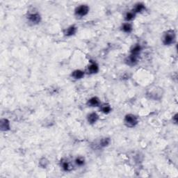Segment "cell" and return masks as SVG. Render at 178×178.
<instances>
[{"mask_svg": "<svg viewBox=\"0 0 178 178\" xmlns=\"http://www.w3.org/2000/svg\"><path fill=\"white\" fill-rule=\"evenodd\" d=\"M175 32L174 30L170 29L168 30L166 32V33L163 35L162 42L164 45H172L175 43Z\"/></svg>", "mask_w": 178, "mask_h": 178, "instance_id": "6da1fadb", "label": "cell"}, {"mask_svg": "<svg viewBox=\"0 0 178 178\" xmlns=\"http://www.w3.org/2000/svg\"><path fill=\"white\" fill-rule=\"evenodd\" d=\"M125 125L128 127H134L139 123L138 118L134 114H127L124 119Z\"/></svg>", "mask_w": 178, "mask_h": 178, "instance_id": "7a4b0ae2", "label": "cell"}, {"mask_svg": "<svg viewBox=\"0 0 178 178\" xmlns=\"http://www.w3.org/2000/svg\"><path fill=\"white\" fill-rule=\"evenodd\" d=\"M90 8L89 6L86 4H81V5L77 6V7L75 9V15L77 16V17H84L87 15L89 13Z\"/></svg>", "mask_w": 178, "mask_h": 178, "instance_id": "3957f363", "label": "cell"}, {"mask_svg": "<svg viewBox=\"0 0 178 178\" xmlns=\"http://www.w3.org/2000/svg\"><path fill=\"white\" fill-rule=\"evenodd\" d=\"M27 19L33 25H38L41 21V16L38 13H30L27 15Z\"/></svg>", "mask_w": 178, "mask_h": 178, "instance_id": "277c9868", "label": "cell"}, {"mask_svg": "<svg viewBox=\"0 0 178 178\" xmlns=\"http://www.w3.org/2000/svg\"><path fill=\"white\" fill-rule=\"evenodd\" d=\"M77 27L75 26V25H71V26H70L64 30L63 33L65 36L70 37V36H74V35L77 33Z\"/></svg>", "mask_w": 178, "mask_h": 178, "instance_id": "5b68a950", "label": "cell"}, {"mask_svg": "<svg viewBox=\"0 0 178 178\" xmlns=\"http://www.w3.org/2000/svg\"><path fill=\"white\" fill-rule=\"evenodd\" d=\"M99 71V66L95 62H91L88 67V73L89 74H97Z\"/></svg>", "mask_w": 178, "mask_h": 178, "instance_id": "8992f818", "label": "cell"}, {"mask_svg": "<svg viewBox=\"0 0 178 178\" xmlns=\"http://www.w3.org/2000/svg\"><path fill=\"white\" fill-rule=\"evenodd\" d=\"M87 105L89 107H96L100 106V100L98 97H93L89 99L87 102Z\"/></svg>", "mask_w": 178, "mask_h": 178, "instance_id": "52a82bcc", "label": "cell"}, {"mask_svg": "<svg viewBox=\"0 0 178 178\" xmlns=\"http://www.w3.org/2000/svg\"><path fill=\"white\" fill-rule=\"evenodd\" d=\"M99 120V115L95 112L89 113L87 116V121L90 124L93 125L97 123V121Z\"/></svg>", "mask_w": 178, "mask_h": 178, "instance_id": "ba28073f", "label": "cell"}, {"mask_svg": "<svg viewBox=\"0 0 178 178\" xmlns=\"http://www.w3.org/2000/svg\"><path fill=\"white\" fill-rule=\"evenodd\" d=\"M125 62L127 65H130V66L135 65L138 62V57L130 54V55H129V57L126 59Z\"/></svg>", "mask_w": 178, "mask_h": 178, "instance_id": "9c48e42d", "label": "cell"}, {"mask_svg": "<svg viewBox=\"0 0 178 178\" xmlns=\"http://www.w3.org/2000/svg\"><path fill=\"white\" fill-rule=\"evenodd\" d=\"M85 73L83 70H75L72 73L71 76L72 77L75 79H81L84 77Z\"/></svg>", "mask_w": 178, "mask_h": 178, "instance_id": "30bf717a", "label": "cell"}, {"mask_svg": "<svg viewBox=\"0 0 178 178\" xmlns=\"http://www.w3.org/2000/svg\"><path fill=\"white\" fill-rule=\"evenodd\" d=\"M141 50H142L141 46L139 44H136L131 49L130 54L134 56H136V57H139V55L140 54Z\"/></svg>", "mask_w": 178, "mask_h": 178, "instance_id": "8fae6325", "label": "cell"}, {"mask_svg": "<svg viewBox=\"0 0 178 178\" xmlns=\"http://www.w3.org/2000/svg\"><path fill=\"white\" fill-rule=\"evenodd\" d=\"M0 127H1V131L9 130L11 127L10 123L7 119H1V123H0Z\"/></svg>", "mask_w": 178, "mask_h": 178, "instance_id": "7c38bea8", "label": "cell"}, {"mask_svg": "<svg viewBox=\"0 0 178 178\" xmlns=\"http://www.w3.org/2000/svg\"><path fill=\"white\" fill-rule=\"evenodd\" d=\"M145 9V4H143V3H137L134 6V10L132 11L134 13H141L142 11H143Z\"/></svg>", "mask_w": 178, "mask_h": 178, "instance_id": "4fadbf2b", "label": "cell"}, {"mask_svg": "<svg viewBox=\"0 0 178 178\" xmlns=\"http://www.w3.org/2000/svg\"><path fill=\"white\" fill-rule=\"evenodd\" d=\"M61 167L64 171H70L73 169V166L66 160H62V161H61Z\"/></svg>", "mask_w": 178, "mask_h": 178, "instance_id": "5bb4252c", "label": "cell"}, {"mask_svg": "<svg viewBox=\"0 0 178 178\" xmlns=\"http://www.w3.org/2000/svg\"><path fill=\"white\" fill-rule=\"evenodd\" d=\"M100 110L103 113L108 114L111 111V107L109 104H104L100 106Z\"/></svg>", "mask_w": 178, "mask_h": 178, "instance_id": "9a60e30c", "label": "cell"}, {"mask_svg": "<svg viewBox=\"0 0 178 178\" xmlns=\"http://www.w3.org/2000/svg\"><path fill=\"white\" fill-rule=\"evenodd\" d=\"M122 30H123L124 32H125V33H131L133 30L132 25H131L129 22H126V23L123 24V27H122Z\"/></svg>", "mask_w": 178, "mask_h": 178, "instance_id": "2e32d148", "label": "cell"}, {"mask_svg": "<svg viewBox=\"0 0 178 178\" xmlns=\"http://www.w3.org/2000/svg\"><path fill=\"white\" fill-rule=\"evenodd\" d=\"M110 143H111V139H109V138L105 137V138H103V139H102L100 141L99 145H100V147H105L108 146V145L110 144Z\"/></svg>", "mask_w": 178, "mask_h": 178, "instance_id": "e0dca14e", "label": "cell"}, {"mask_svg": "<svg viewBox=\"0 0 178 178\" xmlns=\"http://www.w3.org/2000/svg\"><path fill=\"white\" fill-rule=\"evenodd\" d=\"M136 16V14L134 13L133 11H130V12H128L127 13L125 16V20L127 22H130V21H132L134 19V17H135Z\"/></svg>", "mask_w": 178, "mask_h": 178, "instance_id": "ac0fdd59", "label": "cell"}, {"mask_svg": "<svg viewBox=\"0 0 178 178\" xmlns=\"http://www.w3.org/2000/svg\"><path fill=\"white\" fill-rule=\"evenodd\" d=\"M49 161L46 158H42L39 161V166L43 168H46L49 165Z\"/></svg>", "mask_w": 178, "mask_h": 178, "instance_id": "d6986e66", "label": "cell"}, {"mask_svg": "<svg viewBox=\"0 0 178 178\" xmlns=\"http://www.w3.org/2000/svg\"><path fill=\"white\" fill-rule=\"evenodd\" d=\"M75 163L79 166H84L85 163V159L84 157H78L75 159Z\"/></svg>", "mask_w": 178, "mask_h": 178, "instance_id": "ffe728a7", "label": "cell"}, {"mask_svg": "<svg viewBox=\"0 0 178 178\" xmlns=\"http://www.w3.org/2000/svg\"><path fill=\"white\" fill-rule=\"evenodd\" d=\"M173 121L174 122V123L177 124V113H176V114L173 117Z\"/></svg>", "mask_w": 178, "mask_h": 178, "instance_id": "44dd1931", "label": "cell"}]
</instances>
